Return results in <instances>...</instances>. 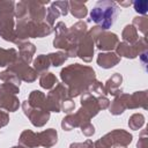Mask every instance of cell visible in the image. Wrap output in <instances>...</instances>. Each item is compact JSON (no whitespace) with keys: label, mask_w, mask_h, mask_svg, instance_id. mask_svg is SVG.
<instances>
[{"label":"cell","mask_w":148,"mask_h":148,"mask_svg":"<svg viewBox=\"0 0 148 148\" xmlns=\"http://www.w3.org/2000/svg\"><path fill=\"white\" fill-rule=\"evenodd\" d=\"M119 9L114 2L111 1H98L90 10L91 20L104 29L111 28L118 16Z\"/></svg>","instance_id":"obj_1"}]
</instances>
